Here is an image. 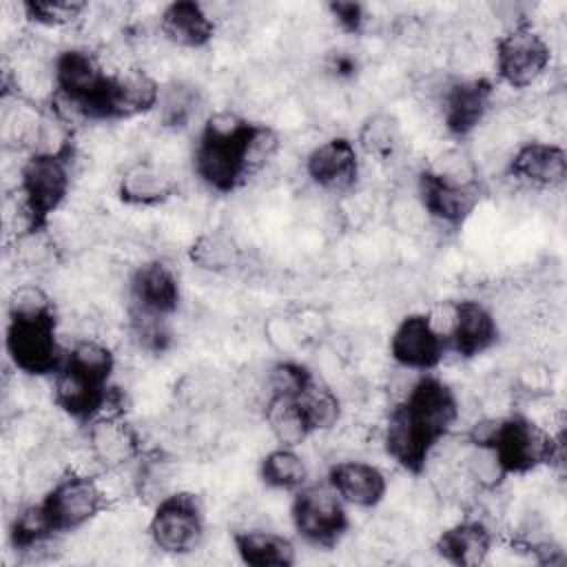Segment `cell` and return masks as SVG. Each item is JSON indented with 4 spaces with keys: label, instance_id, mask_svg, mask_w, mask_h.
I'll use <instances>...</instances> for the list:
<instances>
[{
    "label": "cell",
    "instance_id": "cell-1",
    "mask_svg": "<svg viewBox=\"0 0 567 567\" xmlns=\"http://www.w3.org/2000/svg\"><path fill=\"white\" fill-rule=\"evenodd\" d=\"M458 419L461 401L456 390L434 372H423L385 416V454L403 472L419 476Z\"/></svg>",
    "mask_w": 567,
    "mask_h": 567
},
{
    "label": "cell",
    "instance_id": "cell-2",
    "mask_svg": "<svg viewBox=\"0 0 567 567\" xmlns=\"http://www.w3.org/2000/svg\"><path fill=\"white\" fill-rule=\"evenodd\" d=\"M279 151V135L235 111H215L202 122L193 146V171L213 193L230 195Z\"/></svg>",
    "mask_w": 567,
    "mask_h": 567
},
{
    "label": "cell",
    "instance_id": "cell-3",
    "mask_svg": "<svg viewBox=\"0 0 567 567\" xmlns=\"http://www.w3.org/2000/svg\"><path fill=\"white\" fill-rule=\"evenodd\" d=\"M4 350L27 377H53L62 365L66 348L60 341L58 310L38 284H22L9 297Z\"/></svg>",
    "mask_w": 567,
    "mask_h": 567
},
{
    "label": "cell",
    "instance_id": "cell-4",
    "mask_svg": "<svg viewBox=\"0 0 567 567\" xmlns=\"http://www.w3.org/2000/svg\"><path fill=\"white\" fill-rule=\"evenodd\" d=\"M115 354L93 337L73 341L62 359V365L51 377L53 403L69 419L86 425L100 414L115 412Z\"/></svg>",
    "mask_w": 567,
    "mask_h": 567
},
{
    "label": "cell",
    "instance_id": "cell-5",
    "mask_svg": "<svg viewBox=\"0 0 567 567\" xmlns=\"http://www.w3.org/2000/svg\"><path fill=\"white\" fill-rule=\"evenodd\" d=\"M467 439L487 443L507 476H523L563 458V436L518 412L476 423Z\"/></svg>",
    "mask_w": 567,
    "mask_h": 567
},
{
    "label": "cell",
    "instance_id": "cell-6",
    "mask_svg": "<svg viewBox=\"0 0 567 567\" xmlns=\"http://www.w3.org/2000/svg\"><path fill=\"white\" fill-rule=\"evenodd\" d=\"M73 153H27L18 168V208L27 219L29 235L47 228L53 213L71 193Z\"/></svg>",
    "mask_w": 567,
    "mask_h": 567
},
{
    "label": "cell",
    "instance_id": "cell-7",
    "mask_svg": "<svg viewBox=\"0 0 567 567\" xmlns=\"http://www.w3.org/2000/svg\"><path fill=\"white\" fill-rule=\"evenodd\" d=\"M53 100L69 106L84 120H95L111 71L84 47H66L51 60Z\"/></svg>",
    "mask_w": 567,
    "mask_h": 567
},
{
    "label": "cell",
    "instance_id": "cell-8",
    "mask_svg": "<svg viewBox=\"0 0 567 567\" xmlns=\"http://www.w3.org/2000/svg\"><path fill=\"white\" fill-rule=\"evenodd\" d=\"M290 523L295 534L310 547L332 549L350 529L348 505L323 483H306L292 492Z\"/></svg>",
    "mask_w": 567,
    "mask_h": 567
},
{
    "label": "cell",
    "instance_id": "cell-9",
    "mask_svg": "<svg viewBox=\"0 0 567 567\" xmlns=\"http://www.w3.org/2000/svg\"><path fill=\"white\" fill-rule=\"evenodd\" d=\"M551 64V47L547 38L529 22H512L494 44V71L501 84L509 89L534 86Z\"/></svg>",
    "mask_w": 567,
    "mask_h": 567
},
{
    "label": "cell",
    "instance_id": "cell-10",
    "mask_svg": "<svg viewBox=\"0 0 567 567\" xmlns=\"http://www.w3.org/2000/svg\"><path fill=\"white\" fill-rule=\"evenodd\" d=\"M148 538L155 549L171 556L195 551L206 534V516L197 494L173 489L153 503L148 518Z\"/></svg>",
    "mask_w": 567,
    "mask_h": 567
},
{
    "label": "cell",
    "instance_id": "cell-11",
    "mask_svg": "<svg viewBox=\"0 0 567 567\" xmlns=\"http://www.w3.org/2000/svg\"><path fill=\"white\" fill-rule=\"evenodd\" d=\"M40 505L58 534H69L86 527L109 505L102 483L86 472H64L40 498Z\"/></svg>",
    "mask_w": 567,
    "mask_h": 567
},
{
    "label": "cell",
    "instance_id": "cell-12",
    "mask_svg": "<svg viewBox=\"0 0 567 567\" xmlns=\"http://www.w3.org/2000/svg\"><path fill=\"white\" fill-rule=\"evenodd\" d=\"M496 86L485 75H463L450 80L439 95L441 122L447 135L470 137L489 115Z\"/></svg>",
    "mask_w": 567,
    "mask_h": 567
},
{
    "label": "cell",
    "instance_id": "cell-13",
    "mask_svg": "<svg viewBox=\"0 0 567 567\" xmlns=\"http://www.w3.org/2000/svg\"><path fill=\"white\" fill-rule=\"evenodd\" d=\"M390 359L408 372H432L445 359L447 339L427 312H410L394 326L388 341Z\"/></svg>",
    "mask_w": 567,
    "mask_h": 567
},
{
    "label": "cell",
    "instance_id": "cell-14",
    "mask_svg": "<svg viewBox=\"0 0 567 567\" xmlns=\"http://www.w3.org/2000/svg\"><path fill=\"white\" fill-rule=\"evenodd\" d=\"M159 91L162 84L142 66L111 71L95 113V122L133 120L146 113H155Z\"/></svg>",
    "mask_w": 567,
    "mask_h": 567
},
{
    "label": "cell",
    "instance_id": "cell-15",
    "mask_svg": "<svg viewBox=\"0 0 567 567\" xmlns=\"http://www.w3.org/2000/svg\"><path fill=\"white\" fill-rule=\"evenodd\" d=\"M84 443L91 461L106 472L135 465L142 454V436L122 412H106L84 425Z\"/></svg>",
    "mask_w": 567,
    "mask_h": 567
},
{
    "label": "cell",
    "instance_id": "cell-16",
    "mask_svg": "<svg viewBox=\"0 0 567 567\" xmlns=\"http://www.w3.org/2000/svg\"><path fill=\"white\" fill-rule=\"evenodd\" d=\"M308 179L326 193H348L361 177V153L352 137L334 135L319 142L303 159Z\"/></svg>",
    "mask_w": 567,
    "mask_h": 567
},
{
    "label": "cell",
    "instance_id": "cell-17",
    "mask_svg": "<svg viewBox=\"0 0 567 567\" xmlns=\"http://www.w3.org/2000/svg\"><path fill=\"white\" fill-rule=\"evenodd\" d=\"M182 301V286L177 272L159 261L151 259L140 264L128 279V312L171 319Z\"/></svg>",
    "mask_w": 567,
    "mask_h": 567
},
{
    "label": "cell",
    "instance_id": "cell-18",
    "mask_svg": "<svg viewBox=\"0 0 567 567\" xmlns=\"http://www.w3.org/2000/svg\"><path fill=\"white\" fill-rule=\"evenodd\" d=\"M447 350L461 359H476L492 350L501 339V326L494 310L478 299L452 301L447 326Z\"/></svg>",
    "mask_w": 567,
    "mask_h": 567
},
{
    "label": "cell",
    "instance_id": "cell-19",
    "mask_svg": "<svg viewBox=\"0 0 567 567\" xmlns=\"http://www.w3.org/2000/svg\"><path fill=\"white\" fill-rule=\"evenodd\" d=\"M505 171L523 186L554 190L567 179V151L556 142L527 140L514 148Z\"/></svg>",
    "mask_w": 567,
    "mask_h": 567
},
{
    "label": "cell",
    "instance_id": "cell-20",
    "mask_svg": "<svg viewBox=\"0 0 567 567\" xmlns=\"http://www.w3.org/2000/svg\"><path fill=\"white\" fill-rule=\"evenodd\" d=\"M416 197L427 217L454 228L463 226L467 217L476 210L483 197V188L481 184L463 186L445 182L423 166L416 175Z\"/></svg>",
    "mask_w": 567,
    "mask_h": 567
},
{
    "label": "cell",
    "instance_id": "cell-21",
    "mask_svg": "<svg viewBox=\"0 0 567 567\" xmlns=\"http://www.w3.org/2000/svg\"><path fill=\"white\" fill-rule=\"evenodd\" d=\"M117 197L126 206L151 208L168 202L177 190L175 173L151 157H140L126 164L117 177Z\"/></svg>",
    "mask_w": 567,
    "mask_h": 567
},
{
    "label": "cell",
    "instance_id": "cell-22",
    "mask_svg": "<svg viewBox=\"0 0 567 567\" xmlns=\"http://www.w3.org/2000/svg\"><path fill=\"white\" fill-rule=\"evenodd\" d=\"M326 483L348 507L359 509L377 507L388 494L385 472L379 465L361 458H346L332 463L328 467Z\"/></svg>",
    "mask_w": 567,
    "mask_h": 567
},
{
    "label": "cell",
    "instance_id": "cell-23",
    "mask_svg": "<svg viewBox=\"0 0 567 567\" xmlns=\"http://www.w3.org/2000/svg\"><path fill=\"white\" fill-rule=\"evenodd\" d=\"M157 29L162 38L173 47L195 51L213 42L217 22L202 2L175 0L159 11Z\"/></svg>",
    "mask_w": 567,
    "mask_h": 567
},
{
    "label": "cell",
    "instance_id": "cell-24",
    "mask_svg": "<svg viewBox=\"0 0 567 567\" xmlns=\"http://www.w3.org/2000/svg\"><path fill=\"white\" fill-rule=\"evenodd\" d=\"M494 549V532L483 518H463L445 527L436 540L434 551L450 565L478 567L487 563Z\"/></svg>",
    "mask_w": 567,
    "mask_h": 567
},
{
    "label": "cell",
    "instance_id": "cell-25",
    "mask_svg": "<svg viewBox=\"0 0 567 567\" xmlns=\"http://www.w3.org/2000/svg\"><path fill=\"white\" fill-rule=\"evenodd\" d=\"M233 547L248 567H292L297 563V545L272 529H237Z\"/></svg>",
    "mask_w": 567,
    "mask_h": 567
},
{
    "label": "cell",
    "instance_id": "cell-26",
    "mask_svg": "<svg viewBox=\"0 0 567 567\" xmlns=\"http://www.w3.org/2000/svg\"><path fill=\"white\" fill-rule=\"evenodd\" d=\"M188 261L208 275H228L241 261V246L230 233L210 228L190 241Z\"/></svg>",
    "mask_w": 567,
    "mask_h": 567
},
{
    "label": "cell",
    "instance_id": "cell-27",
    "mask_svg": "<svg viewBox=\"0 0 567 567\" xmlns=\"http://www.w3.org/2000/svg\"><path fill=\"white\" fill-rule=\"evenodd\" d=\"M259 478L277 492H297L310 483V467L297 447L275 445L259 461Z\"/></svg>",
    "mask_w": 567,
    "mask_h": 567
},
{
    "label": "cell",
    "instance_id": "cell-28",
    "mask_svg": "<svg viewBox=\"0 0 567 567\" xmlns=\"http://www.w3.org/2000/svg\"><path fill=\"white\" fill-rule=\"evenodd\" d=\"M202 104H204L202 91L193 82L171 80L162 84L155 115L164 128L179 131L193 124Z\"/></svg>",
    "mask_w": 567,
    "mask_h": 567
},
{
    "label": "cell",
    "instance_id": "cell-29",
    "mask_svg": "<svg viewBox=\"0 0 567 567\" xmlns=\"http://www.w3.org/2000/svg\"><path fill=\"white\" fill-rule=\"evenodd\" d=\"M458 476L476 492H496L505 483L507 472L487 443L467 439L458 456Z\"/></svg>",
    "mask_w": 567,
    "mask_h": 567
},
{
    "label": "cell",
    "instance_id": "cell-30",
    "mask_svg": "<svg viewBox=\"0 0 567 567\" xmlns=\"http://www.w3.org/2000/svg\"><path fill=\"white\" fill-rule=\"evenodd\" d=\"M403 135H401V124L394 115L390 113H372L368 115L354 137V144L361 153V157H374L379 162H388L396 155L401 148Z\"/></svg>",
    "mask_w": 567,
    "mask_h": 567
},
{
    "label": "cell",
    "instance_id": "cell-31",
    "mask_svg": "<svg viewBox=\"0 0 567 567\" xmlns=\"http://www.w3.org/2000/svg\"><path fill=\"white\" fill-rule=\"evenodd\" d=\"M264 421L277 441V445L299 447L308 436H312L297 401L292 396H266Z\"/></svg>",
    "mask_w": 567,
    "mask_h": 567
},
{
    "label": "cell",
    "instance_id": "cell-32",
    "mask_svg": "<svg viewBox=\"0 0 567 567\" xmlns=\"http://www.w3.org/2000/svg\"><path fill=\"white\" fill-rule=\"evenodd\" d=\"M295 401L312 434L332 430L341 419V401L337 392L323 385L317 377L306 385L299 396H295Z\"/></svg>",
    "mask_w": 567,
    "mask_h": 567
},
{
    "label": "cell",
    "instance_id": "cell-33",
    "mask_svg": "<svg viewBox=\"0 0 567 567\" xmlns=\"http://www.w3.org/2000/svg\"><path fill=\"white\" fill-rule=\"evenodd\" d=\"M55 536L40 501L29 503L16 512L9 523V543L16 551H31Z\"/></svg>",
    "mask_w": 567,
    "mask_h": 567
},
{
    "label": "cell",
    "instance_id": "cell-34",
    "mask_svg": "<svg viewBox=\"0 0 567 567\" xmlns=\"http://www.w3.org/2000/svg\"><path fill=\"white\" fill-rule=\"evenodd\" d=\"M22 16L47 29H64L82 18L86 11V2L80 0H24L20 4Z\"/></svg>",
    "mask_w": 567,
    "mask_h": 567
},
{
    "label": "cell",
    "instance_id": "cell-35",
    "mask_svg": "<svg viewBox=\"0 0 567 567\" xmlns=\"http://www.w3.org/2000/svg\"><path fill=\"white\" fill-rule=\"evenodd\" d=\"M425 168L430 173H434L436 177H441L445 182H452V184H463V186L481 184L476 159L461 146H454V148H447V151L439 153L434 157V162H430Z\"/></svg>",
    "mask_w": 567,
    "mask_h": 567
},
{
    "label": "cell",
    "instance_id": "cell-36",
    "mask_svg": "<svg viewBox=\"0 0 567 567\" xmlns=\"http://www.w3.org/2000/svg\"><path fill=\"white\" fill-rule=\"evenodd\" d=\"M315 374L299 361H277L266 372V396H299Z\"/></svg>",
    "mask_w": 567,
    "mask_h": 567
},
{
    "label": "cell",
    "instance_id": "cell-37",
    "mask_svg": "<svg viewBox=\"0 0 567 567\" xmlns=\"http://www.w3.org/2000/svg\"><path fill=\"white\" fill-rule=\"evenodd\" d=\"M131 315V337L140 346V350L151 354H162L171 348L173 332L168 319L148 317V315Z\"/></svg>",
    "mask_w": 567,
    "mask_h": 567
},
{
    "label": "cell",
    "instance_id": "cell-38",
    "mask_svg": "<svg viewBox=\"0 0 567 567\" xmlns=\"http://www.w3.org/2000/svg\"><path fill=\"white\" fill-rule=\"evenodd\" d=\"M330 18L337 22V27L343 33L350 35H361L368 29L370 22V13L361 2H352V0H337L328 4Z\"/></svg>",
    "mask_w": 567,
    "mask_h": 567
},
{
    "label": "cell",
    "instance_id": "cell-39",
    "mask_svg": "<svg viewBox=\"0 0 567 567\" xmlns=\"http://www.w3.org/2000/svg\"><path fill=\"white\" fill-rule=\"evenodd\" d=\"M357 69H359L357 58L350 55V53H346V51L332 53V55L328 58V62H326V71H328L332 78H337V80H348V78H352V75L357 73Z\"/></svg>",
    "mask_w": 567,
    "mask_h": 567
}]
</instances>
